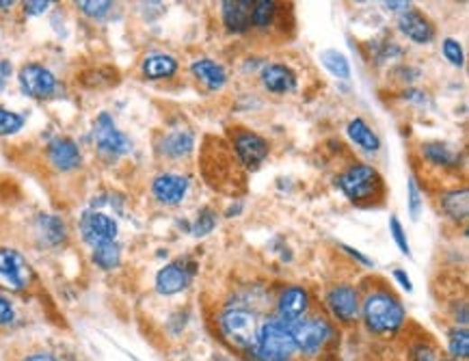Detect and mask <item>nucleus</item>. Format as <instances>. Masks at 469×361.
<instances>
[{"label": "nucleus", "mask_w": 469, "mask_h": 361, "mask_svg": "<svg viewBox=\"0 0 469 361\" xmlns=\"http://www.w3.org/2000/svg\"><path fill=\"white\" fill-rule=\"evenodd\" d=\"M15 322V308L14 303L0 292V327H9Z\"/></svg>", "instance_id": "obj_36"}, {"label": "nucleus", "mask_w": 469, "mask_h": 361, "mask_svg": "<svg viewBox=\"0 0 469 361\" xmlns=\"http://www.w3.org/2000/svg\"><path fill=\"white\" fill-rule=\"evenodd\" d=\"M32 283L29 260L15 249L0 247V288L9 292H24Z\"/></svg>", "instance_id": "obj_6"}, {"label": "nucleus", "mask_w": 469, "mask_h": 361, "mask_svg": "<svg viewBox=\"0 0 469 361\" xmlns=\"http://www.w3.org/2000/svg\"><path fill=\"white\" fill-rule=\"evenodd\" d=\"M275 15L277 3H272V0H258L251 7V26H255V29H269L272 22H275Z\"/></svg>", "instance_id": "obj_27"}, {"label": "nucleus", "mask_w": 469, "mask_h": 361, "mask_svg": "<svg viewBox=\"0 0 469 361\" xmlns=\"http://www.w3.org/2000/svg\"><path fill=\"white\" fill-rule=\"evenodd\" d=\"M422 193H419L416 180H409V215H411L413 221H418L419 212H422Z\"/></svg>", "instance_id": "obj_34"}, {"label": "nucleus", "mask_w": 469, "mask_h": 361, "mask_svg": "<svg viewBox=\"0 0 469 361\" xmlns=\"http://www.w3.org/2000/svg\"><path fill=\"white\" fill-rule=\"evenodd\" d=\"M362 319L368 327L370 333L376 336H387V333H396L405 325V308L394 294L387 290H374V292L365 294L362 305Z\"/></svg>", "instance_id": "obj_1"}, {"label": "nucleus", "mask_w": 469, "mask_h": 361, "mask_svg": "<svg viewBox=\"0 0 469 361\" xmlns=\"http://www.w3.org/2000/svg\"><path fill=\"white\" fill-rule=\"evenodd\" d=\"M288 327H290L297 353L305 355V357L318 355L326 347V342L331 340V336H334V327L325 319H308V316H303L301 320L288 322Z\"/></svg>", "instance_id": "obj_5"}, {"label": "nucleus", "mask_w": 469, "mask_h": 361, "mask_svg": "<svg viewBox=\"0 0 469 361\" xmlns=\"http://www.w3.org/2000/svg\"><path fill=\"white\" fill-rule=\"evenodd\" d=\"M117 221L113 217L105 215V212L97 210H87L83 217H80V236L87 245L91 247H97V245L113 243L117 238Z\"/></svg>", "instance_id": "obj_9"}, {"label": "nucleus", "mask_w": 469, "mask_h": 361, "mask_svg": "<svg viewBox=\"0 0 469 361\" xmlns=\"http://www.w3.org/2000/svg\"><path fill=\"white\" fill-rule=\"evenodd\" d=\"M94 262L100 269L105 271H113L117 269L119 262H122V247L113 240V243H105V245H97V247H94Z\"/></svg>", "instance_id": "obj_25"}, {"label": "nucleus", "mask_w": 469, "mask_h": 361, "mask_svg": "<svg viewBox=\"0 0 469 361\" xmlns=\"http://www.w3.org/2000/svg\"><path fill=\"white\" fill-rule=\"evenodd\" d=\"M189 178L182 173H161L152 182V195L156 197V201L165 206H178L187 199L189 193Z\"/></svg>", "instance_id": "obj_12"}, {"label": "nucleus", "mask_w": 469, "mask_h": 361, "mask_svg": "<svg viewBox=\"0 0 469 361\" xmlns=\"http://www.w3.org/2000/svg\"><path fill=\"white\" fill-rule=\"evenodd\" d=\"M337 189L353 204L365 206L374 197L383 195V180L372 165H353L337 178Z\"/></svg>", "instance_id": "obj_3"}, {"label": "nucleus", "mask_w": 469, "mask_h": 361, "mask_svg": "<svg viewBox=\"0 0 469 361\" xmlns=\"http://www.w3.org/2000/svg\"><path fill=\"white\" fill-rule=\"evenodd\" d=\"M78 9L83 11L85 15H89V18L94 20H102L105 15H108V11L113 9V3H108V0H80Z\"/></svg>", "instance_id": "obj_30"}, {"label": "nucleus", "mask_w": 469, "mask_h": 361, "mask_svg": "<svg viewBox=\"0 0 469 361\" xmlns=\"http://www.w3.org/2000/svg\"><path fill=\"white\" fill-rule=\"evenodd\" d=\"M18 80L22 91H24L29 97H35V100L52 97L59 89L57 76H54L48 68H43L41 63H26L24 68L20 69Z\"/></svg>", "instance_id": "obj_8"}, {"label": "nucleus", "mask_w": 469, "mask_h": 361, "mask_svg": "<svg viewBox=\"0 0 469 361\" xmlns=\"http://www.w3.org/2000/svg\"><path fill=\"white\" fill-rule=\"evenodd\" d=\"M320 61H323L326 72L334 74L336 79H342V80L351 79V63H348V59L342 52L325 51L320 54Z\"/></svg>", "instance_id": "obj_26"}, {"label": "nucleus", "mask_w": 469, "mask_h": 361, "mask_svg": "<svg viewBox=\"0 0 469 361\" xmlns=\"http://www.w3.org/2000/svg\"><path fill=\"white\" fill-rule=\"evenodd\" d=\"M232 141L240 165H244L247 169H258L271 152L269 141H266L264 136L251 133V130H236Z\"/></svg>", "instance_id": "obj_10"}, {"label": "nucleus", "mask_w": 469, "mask_h": 361, "mask_svg": "<svg viewBox=\"0 0 469 361\" xmlns=\"http://www.w3.org/2000/svg\"><path fill=\"white\" fill-rule=\"evenodd\" d=\"M325 303L326 310L331 311V316L336 320L345 322V325L359 319V294L353 286H346V283L331 286L325 297Z\"/></svg>", "instance_id": "obj_11"}, {"label": "nucleus", "mask_w": 469, "mask_h": 361, "mask_svg": "<svg viewBox=\"0 0 469 361\" xmlns=\"http://www.w3.org/2000/svg\"><path fill=\"white\" fill-rule=\"evenodd\" d=\"M346 133H348V136H351L353 143L357 147H362L363 152H379L381 139L374 134V130L370 128V125L365 124L362 117L351 119V122H348Z\"/></svg>", "instance_id": "obj_22"}, {"label": "nucleus", "mask_w": 469, "mask_h": 361, "mask_svg": "<svg viewBox=\"0 0 469 361\" xmlns=\"http://www.w3.org/2000/svg\"><path fill=\"white\" fill-rule=\"evenodd\" d=\"M94 141L97 152H100L105 158H122L133 150V143L125 136L122 130L117 128L115 122L108 113L97 115L96 124H94Z\"/></svg>", "instance_id": "obj_7"}, {"label": "nucleus", "mask_w": 469, "mask_h": 361, "mask_svg": "<svg viewBox=\"0 0 469 361\" xmlns=\"http://www.w3.org/2000/svg\"><path fill=\"white\" fill-rule=\"evenodd\" d=\"M448 351L456 361L467 359L469 355V333L465 327H456L448 333Z\"/></svg>", "instance_id": "obj_28"}, {"label": "nucleus", "mask_w": 469, "mask_h": 361, "mask_svg": "<svg viewBox=\"0 0 469 361\" xmlns=\"http://www.w3.org/2000/svg\"><path fill=\"white\" fill-rule=\"evenodd\" d=\"M193 147H195L193 134L187 133V130H178V133H169L165 139H162L161 154L178 161V158L189 156L190 152H193Z\"/></svg>", "instance_id": "obj_21"}, {"label": "nucleus", "mask_w": 469, "mask_h": 361, "mask_svg": "<svg viewBox=\"0 0 469 361\" xmlns=\"http://www.w3.org/2000/svg\"><path fill=\"white\" fill-rule=\"evenodd\" d=\"M11 5H14V3H11V0H5V3H0V9H9Z\"/></svg>", "instance_id": "obj_43"}, {"label": "nucleus", "mask_w": 469, "mask_h": 361, "mask_svg": "<svg viewBox=\"0 0 469 361\" xmlns=\"http://www.w3.org/2000/svg\"><path fill=\"white\" fill-rule=\"evenodd\" d=\"M390 232H391V238H394L396 247L400 249V254L402 255H411V249H409L407 232H405V227H402V223L398 221V217L390 218Z\"/></svg>", "instance_id": "obj_31"}, {"label": "nucleus", "mask_w": 469, "mask_h": 361, "mask_svg": "<svg viewBox=\"0 0 469 361\" xmlns=\"http://www.w3.org/2000/svg\"><path fill=\"white\" fill-rule=\"evenodd\" d=\"M441 206H444L446 215L455 218V221H465L467 218V206H469V197L467 189H455L444 193L441 197Z\"/></svg>", "instance_id": "obj_23"}, {"label": "nucleus", "mask_w": 469, "mask_h": 361, "mask_svg": "<svg viewBox=\"0 0 469 361\" xmlns=\"http://www.w3.org/2000/svg\"><path fill=\"white\" fill-rule=\"evenodd\" d=\"M141 72H143L145 79H150V80L173 79V76L178 74V61L171 57V54L152 52L143 59Z\"/></svg>", "instance_id": "obj_20"}, {"label": "nucleus", "mask_w": 469, "mask_h": 361, "mask_svg": "<svg viewBox=\"0 0 469 361\" xmlns=\"http://www.w3.org/2000/svg\"><path fill=\"white\" fill-rule=\"evenodd\" d=\"M190 74H193L208 91H221L227 83L225 68L216 61H212V59H198V61L190 65Z\"/></svg>", "instance_id": "obj_19"}, {"label": "nucleus", "mask_w": 469, "mask_h": 361, "mask_svg": "<svg viewBox=\"0 0 469 361\" xmlns=\"http://www.w3.org/2000/svg\"><path fill=\"white\" fill-rule=\"evenodd\" d=\"M340 247H342V249H345V251H346V254H348V255H351V258H353V260L362 262V264H363V266H374V262H372V260H370V258H365V255H363V254H359V251H354V249H351V247H348V245H340Z\"/></svg>", "instance_id": "obj_38"}, {"label": "nucleus", "mask_w": 469, "mask_h": 361, "mask_svg": "<svg viewBox=\"0 0 469 361\" xmlns=\"http://www.w3.org/2000/svg\"><path fill=\"white\" fill-rule=\"evenodd\" d=\"M215 226H216L215 212L201 210L198 221H195V226H193V236H198V238L206 236V234H210L212 229H215Z\"/></svg>", "instance_id": "obj_32"}, {"label": "nucleus", "mask_w": 469, "mask_h": 361, "mask_svg": "<svg viewBox=\"0 0 469 361\" xmlns=\"http://www.w3.org/2000/svg\"><path fill=\"white\" fill-rule=\"evenodd\" d=\"M258 316L247 308H227L219 316L221 336L240 351H251L258 336Z\"/></svg>", "instance_id": "obj_4"}, {"label": "nucleus", "mask_w": 469, "mask_h": 361, "mask_svg": "<svg viewBox=\"0 0 469 361\" xmlns=\"http://www.w3.org/2000/svg\"><path fill=\"white\" fill-rule=\"evenodd\" d=\"M262 85L271 93H290L297 89V74L292 72L288 65L281 63H269L262 68L260 72Z\"/></svg>", "instance_id": "obj_17"}, {"label": "nucleus", "mask_w": 469, "mask_h": 361, "mask_svg": "<svg viewBox=\"0 0 469 361\" xmlns=\"http://www.w3.org/2000/svg\"><path fill=\"white\" fill-rule=\"evenodd\" d=\"M51 0H29L24 3V14L26 15H41L43 11L51 9Z\"/></svg>", "instance_id": "obj_37"}, {"label": "nucleus", "mask_w": 469, "mask_h": 361, "mask_svg": "<svg viewBox=\"0 0 469 361\" xmlns=\"http://www.w3.org/2000/svg\"><path fill=\"white\" fill-rule=\"evenodd\" d=\"M251 0H225L221 3L223 24L230 32H247L251 29Z\"/></svg>", "instance_id": "obj_18"}, {"label": "nucleus", "mask_w": 469, "mask_h": 361, "mask_svg": "<svg viewBox=\"0 0 469 361\" xmlns=\"http://www.w3.org/2000/svg\"><path fill=\"white\" fill-rule=\"evenodd\" d=\"M444 361H456V359H444Z\"/></svg>", "instance_id": "obj_44"}, {"label": "nucleus", "mask_w": 469, "mask_h": 361, "mask_svg": "<svg viewBox=\"0 0 469 361\" xmlns=\"http://www.w3.org/2000/svg\"><path fill=\"white\" fill-rule=\"evenodd\" d=\"M190 279H193V273L187 264L182 262H171V264L162 266L156 275V292L161 297H173V294H179L182 290H187L190 286Z\"/></svg>", "instance_id": "obj_14"}, {"label": "nucleus", "mask_w": 469, "mask_h": 361, "mask_svg": "<svg viewBox=\"0 0 469 361\" xmlns=\"http://www.w3.org/2000/svg\"><path fill=\"white\" fill-rule=\"evenodd\" d=\"M309 311V292L301 286H288L277 299V319L283 322L301 320Z\"/></svg>", "instance_id": "obj_15"}, {"label": "nucleus", "mask_w": 469, "mask_h": 361, "mask_svg": "<svg viewBox=\"0 0 469 361\" xmlns=\"http://www.w3.org/2000/svg\"><path fill=\"white\" fill-rule=\"evenodd\" d=\"M422 156L427 158L428 162L437 167H452L456 165V154L450 150L448 143H439V141H430V143L422 145Z\"/></svg>", "instance_id": "obj_24"}, {"label": "nucleus", "mask_w": 469, "mask_h": 361, "mask_svg": "<svg viewBox=\"0 0 469 361\" xmlns=\"http://www.w3.org/2000/svg\"><path fill=\"white\" fill-rule=\"evenodd\" d=\"M22 125H24V117H22V115L0 106V136L20 133Z\"/></svg>", "instance_id": "obj_29"}, {"label": "nucleus", "mask_w": 469, "mask_h": 361, "mask_svg": "<svg viewBox=\"0 0 469 361\" xmlns=\"http://www.w3.org/2000/svg\"><path fill=\"white\" fill-rule=\"evenodd\" d=\"M409 361H437V355H435V348L430 344L419 342L409 351Z\"/></svg>", "instance_id": "obj_35"}, {"label": "nucleus", "mask_w": 469, "mask_h": 361, "mask_svg": "<svg viewBox=\"0 0 469 361\" xmlns=\"http://www.w3.org/2000/svg\"><path fill=\"white\" fill-rule=\"evenodd\" d=\"M394 279H396L398 283H400L402 288L407 290V292H411V290H413V283H411V279H409V275H407L405 271H402V269H396V271H394Z\"/></svg>", "instance_id": "obj_39"}, {"label": "nucleus", "mask_w": 469, "mask_h": 361, "mask_svg": "<svg viewBox=\"0 0 469 361\" xmlns=\"http://www.w3.org/2000/svg\"><path fill=\"white\" fill-rule=\"evenodd\" d=\"M398 29H400L402 35H407L409 40L416 43H430L435 40L433 22L416 9H409L405 14H400V18H398Z\"/></svg>", "instance_id": "obj_16"}, {"label": "nucleus", "mask_w": 469, "mask_h": 361, "mask_svg": "<svg viewBox=\"0 0 469 361\" xmlns=\"http://www.w3.org/2000/svg\"><path fill=\"white\" fill-rule=\"evenodd\" d=\"M258 361H292L297 355L292 333L288 322L281 319H269L258 327L255 344L251 348Z\"/></svg>", "instance_id": "obj_2"}, {"label": "nucleus", "mask_w": 469, "mask_h": 361, "mask_svg": "<svg viewBox=\"0 0 469 361\" xmlns=\"http://www.w3.org/2000/svg\"><path fill=\"white\" fill-rule=\"evenodd\" d=\"M444 57L448 59L452 65H456V68H461V65L465 63V59H463L461 43L456 42L455 37H446L444 40Z\"/></svg>", "instance_id": "obj_33"}, {"label": "nucleus", "mask_w": 469, "mask_h": 361, "mask_svg": "<svg viewBox=\"0 0 469 361\" xmlns=\"http://www.w3.org/2000/svg\"><path fill=\"white\" fill-rule=\"evenodd\" d=\"M411 3H405V0H391V3H383V7L387 11H398V14H405L411 7H409Z\"/></svg>", "instance_id": "obj_40"}, {"label": "nucleus", "mask_w": 469, "mask_h": 361, "mask_svg": "<svg viewBox=\"0 0 469 361\" xmlns=\"http://www.w3.org/2000/svg\"><path fill=\"white\" fill-rule=\"evenodd\" d=\"M22 361H59L57 357H54L52 353H46V351H37V353H31L26 355L24 359Z\"/></svg>", "instance_id": "obj_41"}, {"label": "nucleus", "mask_w": 469, "mask_h": 361, "mask_svg": "<svg viewBox=\"0 0 469 361\" xmlns=\"http://www.w3.org/2000/svg\"><path fill=\"white\" fill-rule=\"evenodd\" d=\"M48 161L54 169L59 171H74L83 165V154H80V147L76 145V141L68 139V136H59L48 143L46 150Z\"/></svg>", "instance_id": "obj_13"}, {"label": "nucleus", "mask_w": 469, "mask_h": 361, "mask_svg": "<svg viewBox=\"0 0 469 361\" xmlns=\"http://www.w3.org/2000/svg\"><path fill=\"white\" fill-rule=\"evenodd\" d=\"M9 74H11V63L9 61H0V91H3L5 83H7Z\"/></svg>", "instance_id": "obj_42"}]
</instances>
